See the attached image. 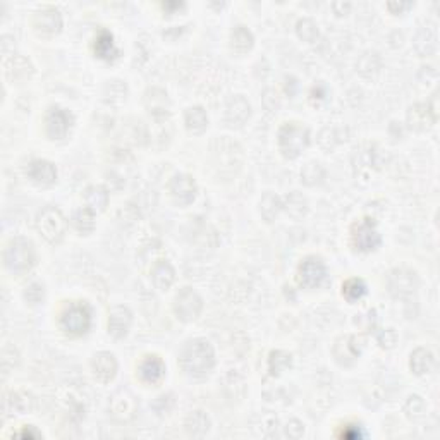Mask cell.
Masks as SVG:
<instances>
[{
    "label": "cell",
    "mask_w": 440,
    "mask_h": 440,
    "mask_svg": "<svg viewBox=\"0 0 440 440\" xmlns=\"http://www.w3.org/2000/svg\"><path fill=\"white\" fill-rule=\"evenodd\" d=\"M215 365V351L205 339H193L182 347L179 354V367L188 377L203 378Z\"/></svg>",
    "instance_id": "obj_1"
},
{
    "label": "cell",
    "mask_w": 440,
    "mask_h": 440,
    "mask_svg": "<svg viewBox=\"0 0 440 440\" xmlns=\"http://www.w3.org/2000/svg\"><path fill=\"white\" fill-rule=\"evenodd\" d=\"M36 263L35 246L26 238H12L4 249V265L14 276L29 272Z\"/></svg>",
    "instance_id": "obj_2"
},
{
    "label": "cell",
    "mask_w": 440,
    "mask_h": 440,
    "mask_svg": "<svg viewBox=\"0 0 440 440\" xmlns=\"http://www.w3.org/2000/svg\"><path fill=\"white\" fill-rule=\"evenodd\" d=\"M35 225L42 238L50 245H59L67 231V220L64 213L56 206H45L38 212Z\"/></svg>",
    "instance_id": "obj_3"
},
{
    "label": "cell",
    "mask_w": 440,
    "mask_h": 440,
    "mask_svg": "<svg viewBox=\"0 0 440 440\" xmlns=\"http://www.w3.org/2000/svg\"><path fill=\"white\" fill-rule=\"evenodd\" d=\"M310 145V130L297 123H286L279 131V148L286 158H296Z\"/></svg>",
    "instance_id": "obj_4"
},
{
    "label": "cell",
    "mask_w": 440,
    "mask_h": 440,
    "mask_svg": "<svg viewBox=\"0 0 440 440\" xmlns=\"http://www.w3.org/2000/svg\"><path fill=\"white\" fill-rule=\"evenodd\" d=\"M212 157L220 174L228 171L229 174H236L234 165L236 169H241L243 164V148L228 136H222L212 143Z\"/></svg>",
    "instance_id": "obj_5"
},
{
    "label": "cell",
    "mask_w": 440,
    "mask_h": 440,
    "mask_svg": "<svg viewBox=\"0 0 440 440\" xmlns=\"http://www.w3.org/2000/svg\"><path fill=\"white\" fill-rule=\"evenodd\" d=\"M60 327L69 336H83L91 327V310L86 303H71L60 315Z\"/></svg>",
    "instance_id": "obj_6"
},
{
    "label": "cell",
    "mask_w": 440,
    "mask_h": 440,
    "mask_svg": "<svg viewBox=\"0 0 440 440\" xmlns=\"http://www.w3.org/2000/svg\"><path fill=\"white\" fill-rule=\"evenodd\" d=\"M138 399L130 389H119L108 401V415L117 423H130L138 415Z\"/></svg>",
    "instance_id": "obj_7"
},
{
    "label": "cell",
    "mask_w": 440,
    "mask_h": 440,
    "mask_svg": "<svg viewBox=\"0 0 440 440\" xmlns=\"http://www.w3.org/2000/svg\"><path fill=\"white\" fill-rule=\"evenodd\" d=\"M380 241L382 238L378 234L374 219H368V217L367 219H361L351 229V243H353L354 249H358V252H374V249L378 248Z\"/></svg>",
    "instance_id": "obj_8"
},
{
    "label": "cell",
    "mask_w": 440,
    "mask_h": 440,
    "mask_svg": "<svg viewBox=\"0 0 440 440\" xmlns=\"http://www.w3.org/2000/svg\"><path fill=\"white\" fill-rule=\"evenodd\" d=\"M174 313L179 320L193 321L199 317L203 310V300L191 287H182L174 297Z\"/></svg>",
    "instance_id": "obj_9"
},
{
    "label": "cell",
    "mask_w": 440,
    "mask_h": 440,
    "mask_svg": "<svg viewBox=\"0 0 440 440\" xmlns=\"http://www.w3.org/2000/svg\"><path fill=\"white\" fill-rule=\"evenodd\" d=\"M387 287L389 293L395 297V300H408L416 293L418 287V279L416 273L408 269H395L389 273L387 277Z\"/></svg>",
    "instance_id": "obj_10"
},
{
    "label": "cell",
    "mask_w": 440,
    "mask_h": 440,
    "mask_svg": "<svg viewBox=\"0 0 440 440\" xmlns=\"http://www.w3.org/2000/svg\"><path fill=\"white\" fill-rule=\"evenodd\" d=\"M32 25L38 36L52 38V36L59 35L60 29H62V16H60L59 9L45 8L42 11L35 12Z\"/></svg>",
    "instance_id": "obj_11"
},
{
    "label": "cell",
    "mask_w": 440,
    "mask_h": 440,
    "mask_svg": "<svg viewBox=\"0 0 440 440\" xmlns=\"http://www.w3.org/2000/svg\"><path fill=\"white\" fill-rule=\"evenodd\" d=\"M365 347V337L363 336H344L339 337L334 344V358L343 367H350L354 361L360 358L361 351Z\"/></svg>",
    "instance_id": "obj_12"
},
{
    "label": "cell",
    "mask_w": 440,
    "mask_h": 440,
    "mask_svg": "<svg viewBox=\"0 0 440 440\" xmlns=\"http://www.w3.org/2000/svg\"><path fill=\"white\" fill-rule=\"evenodd\" d=\"M327 277V267L317 256H308L304 262H301L300 269H297V280L306 289H315L320 286Z\"/></svg>",
    "instance_id": "obj_13"
},
{
    "label": "cell",
    "mask_w": 440,
    "mask_h": 440,
    "mask_svg": "<svg viewBox=\"0 0 440 440\" xmlns=\"http://www.w3.org/2000/svg\"><path fill=\"white\" fill-rule=\"evenodd\" d=\"M169 193H171V196L178 205L188 206L196 199L198 186H196L195 179L191 175L178 174L169 182Z\"/></svg>",
    "instance_id": "obj_14"
},
{
    "label": "cell",
    "mask_w": 440,
    "mask_h": 440,
    "mask_svg": "<svg viewBox=\"0 0 440 440\" xmlns=\"http://www.w3.org/2000/svg\"><path fill=\"white\" fill-rule=\"evenodd\" d=\"M73 116L60 107H52L45 117V131L52 140H62L73 126Z\"/></svg>",
    "instance_id": "obj_15"
},
{
    "label": "cell",
    "mask_w": 440,
    "mask_h": 440,
    "mask_svg": "<svg viewBox=\"0 0 440 440\" xmlns=\"http://www.w3.org/2000/svg\"><path fill=\"white\" fill-rule=\"evenodd\" d=\"M131 323H133V313H131L130 308L123 306V304L110 308L107 323L110 336L116 337V339H123V337H126Z\"/></svg>",
    "instance_id": "obj_16"
},
{
    "label": "cell",
    "mask_w": 440,
    "mask_h": 440,
    "mask_svg": "<svg viewBox=\"0 0 440 440\" xmlns=\"http://www.w3.org/2000/svg\"><path fill=\"white\" fill-rule=\"evenodd\" d=\"M249 116H252V105L243 95L229 98L225 103V121L231 126H243L249 119Z\"/></svg>",
    "instance_id": "obj_17"
},
{
    "label": "cell",
    "mask_w": 440,
    "mask_h": 440,
    "mask_svg": "<svg viewBox=\"0 0 440 440\" xmlns=\"http://www.w3.org/2000/svg\"><path fill=\"white\" fill-rule=\"evenodd\" d=\"M91 370L93 375L103 384H108L110 380H114L117 374V360L112 353L101 351V353L95 354L93 361H91Z\"/></svg>",
    "instance_id": "obj_18"
},
{
    "label": "cell",
    "mask_w": 440,
    "mask_h": 440,
    "mask_svg": "<svg viewBox=\"0 0 440 440\" xmlns=\"http://www.w3.org/2000/svg\"><path fill=\"white\" fill-rule=\"evenodd\" d=\"M145 107L155 119H167L171 114V101H169L167 93L160 88H150L145 93Z\"/></svg>",
    "instance_id": "obj_19"
},
{
    "label": "cell",
    "mask_w": 440,
    "mask_h": 440,
    "mask_svg": "<svg viewBox=\"0 0 440 440\" xmlns=\"http://www.w3.org/2000/svg\"><path fill=\"white\" fill-rule=\"evenodd\" d=\"M437 123L435 114L432 112V108L428 103H415L409 107L408 110V124L413 131H426Z\"/></svg>",
    "instance_id": "obj_20"
},
{
    "label": "cell",
    "mask_w": 440,
    "mask_h": 440,
    "mask_svg": "<svg viewBox=\"0 0 440 440\" xmlns=\"http://www.w3.org/2000/svg\"><path fill=\"white\" fill-rule=\"evenodd\" d=\"M138 375H140V378L145 384L157 385L165 375L164 361H162L157 354L145 356L143 360H141L140 367H138Z\"/></svg>",
    "instance_id": "obj_21"
},
{
    "label": "cell",
    "mask_w": 440,
    "mask_h": 440,
    "mask_svg": "<svg viewBox=\"0 0 440 440\" xmlns=\"http://www.w3.org/2000/svg\"><path fill=\"white\" fill-rule=\"evenodd\" d=\"M415 49L419 56L428 57L433 56L439 49V32H437V26L428 23L426 26H423L415 36Z\"/></svg>",
    "instance_id": "obj_22"
},
{
    "label": "cell",
    "mask_w": 440,
    "mask_h": 440,
    "mask_svg": "<svg viewBox=\"0 0 440 440\" xmlns=\"http://www.w3.org/2000/svg\"><path fill=\"white\" fill-rule=\"evenodd\" d=\"M26 174H28V178L32 179L33 182H36V184L49 186V184H53V182H56L57 169L52 162L38 158V160H33L32 164L28 165V169H26Z\"/></svg>",
    "instance_id": "obj_23"
},
{
    "label": "cell",
    "mask_w": 440,
    "mask_h": 440,
    "mask_svg": "<svg viewBox=\"0 0 440 440\" xmlns=\"http://www.w3.org/2000/svg\"><path fill=\"white\" fill-rule=\"evenodd\" d=\"M35 398L26 391H16L5 395L4 409L5 411H12L16 415H28L35 409Z\"/></svg>",
    "instance_id": "obj_24"
},
{
    "label": "cell",
    "mask_w": 440,
    "mask_h": 440,
    "mask_svg": "<svg viewBox=\"0 0 440 440\" xmlns=\"http://www.w3.org/2000/svg\"><path fill=\"white\" fill-rule=\"evenodd\" d=\"M4 71L8 80L11 81H25L33 74V66L26 57L12 56L5 59Z\"/></svg>",
    "instance_id": "obj_25"
},
{
    "label": "cell",
    "mask_w": 440,
    "mask_h": 440,
    "mask_svg": "<svg viewBox=\"0 0 440 440\" xmlns=\"http://www.w3.org/2000/svg\"><path fill=\"white\" fill-rule=\"evenodd\" d=\"M151 280L158 291H167L175 280V270L169 260H158L151 267Z\"/></svg>",
    "instance_id": "obj_26"
},
{
    "label": "cell",
    "mask_w": 440,
    "mask_h": 440,
    "mask_svg": "<svg viewBox=\"0 0 440 440\" xmlns=\"http://www.w3.org/2000/svg\"><path fill=\"white\" fill-rule=\"evenodd\" d=\"M435 367V356L426 347H418L411 353V360H409V368L415 375H426L433 370Z\"/></svg>",
    "instance_id": "obj_27"
},
{
    "label": "cell",
    "mask_w": 440,
    "mask_h": 440,
    "mask_svg": "<svg viewBox=\"0 0 440 440\" xmlns=\"http://www.w3.org/2000/svg\"><path fill=\"white\" fill-rule=\"evenodd\" d=\"M184 123L186 130L191 134H201L205 133L206 127H208V116H206V110L203 107H189L184 114Z\"/></svg>",
    "instance_id": "obj_28"
},
{
    "label": "cell",
    "mask_w": 440,
    "mask_h": 440,
    "mask_svg": "<svg viewBox=\"0 0 440 440\" xmlns=\"http://www.w3.org/2000/svg\"><path fill=\"white\" fill-rule=\"evenodd\" d=\"M95 56L100 57L103 60H112L119 56V50L116 49V43H114L112 33H108L107 29H101L100 33L95 38Z\"/></svg>",
    "instance_id": "obj_29"
},
{
    "label": "cell",
    "mask_w": 440,
    "mask_h": 440,
    "mask_svg": "<svg viewBox=\"0 0 440 440\" xmlns=\"http://www.w3.org/2000/svg\"><path fill=\"white\" fill-rule=\"evenodd\" d=\"M184 430L191 437H205L210 430L208 415L205 411H201V409L189 413L184 421Z\"/></svg>",
    "instance_id": "obj_30"
},
{
    "label": "cell",
    "mask_w": 440,
    "mask_h": 440,
    "mask_svg": "<svg viewBox=\"0 0 440 440\" xmlns=\"http://www.w3.org/2000/svg\"><path fill=\"white\" fill-rule=\"evenodd\" d=\"M284 208V203L280 196H277L276 193H265L260 199V213H262L265 222H273L277 219V215L280 213V210Z\"/></svg>",
    "instance_id": "obj_31"
},
{
    "label": "cell",
    "mask_w": 440,
    "mask_h": 440,
    "mask_svg": "<svg viewBox=\"0 0 440 440\" xmlns=\"http://www.w3.org/2000/svg\"><path fill=\"white\" fill-rule=\"evenodd\" d=\"M382 69V57L377 52H365L363 56L358 59L356 71L363 77H374L375 74H378V71Z\"/></svg>",
    "instance_id": "obj_32"
},
{
    "label": "cell",
    "mask_w": 440,
    "mask_h": 440,
    "mask_svg": "<svg viewBox=\"0 0 440 440\" xmlns=\"http://www.w3.org/2000/svg\"><path fill=\"white\" fill-rule=\"evenodd\" d=\"M253 43H255V38H253V33L249 32L246 26H236L231 32V47L234 52L238 53H246L253 49Z\"/></svg>",
    "instance_id": "obj_33"
},
{
    "label": "cell",
    "mask_w": 440,
    "mask_h": 440,
    "mask_svg": "<svg viewBox=\"0 0 440 440\" xmlns=\"http://www.w3.org/2000/svg\"><path fill=\"white\" fill-rule=\"evenodd\" d=\"M84 199H86L88 208L93 210L95 213H100L108 205V191L103 186H90L84 193Z\"/></svg>",
    "instance_id": "obj_34"
},
{
    "label": "cell",
    "mask_w": 440,
    "mask_h": 440,
    "mask_svg": "<svg viewBox=\"0 0 440 440\" xmlns=\"http://www.w3.org/2000/svg\"><path fill=\"white\" fill-rule=\"evenodd\" d=\"M282 203H284V208H286V212L289 213L291 217H294V219H301V217L308 212L306 198H304V196L297 191L289 193V195L282 199Z\"/></svg>",
    "instance_id": "obj_35"
},
{
    "label": "cell",
    "mask_w": 440,
    "mask_h": 440,
    "mask_svg": "<svg viewBox=\"0 0 440 440\" xmlns=\"http://www.w3.org/2000/svg\"><path fill=\"white\" fill-rule=\"evenodd\" d=\"M73 225L77 232L81 234H90L95 229V212L88 206L80 208L73 215Z\"/></svg>",
    "instance_id": "obj_36"
},
{
    "label": "cell",
    "mask_w": 440,
    "mask_h": 440,
    "mask_svg": "<svg viewBox=\"0 0 440 440\" xmlns=\"http://www.w3.org/2000/svg\"><path fill=\"white\" fill-rule=\"evenodd\" d=\"M325 179V169L318 162H308L303 169H301V181L306 186H317L323 182Z\"/></svg>",
    "instance_id": "obj_37"
},
{
    "label": "cell",
    "mask_w": 440,
    "mask_h": 440,
    "mask_svg": "<svg viewBox=\"0 0 440 440\" xmlns=\"http://www.w3.org/2000/svg\"><path fill=\"white\" fill-rule=\"evenodd\" d=\"M291 365H293V356H291L289 353H286V351H272V353H270L269 371L273 377L286 371Z\"/></svg>",
    "instance_id": "obj_38"
},
{
    "label": "cell",
    "mask_w": 440,
    "mask_h": 440,
    "mask_svg": "<svg viewBox=\"0 0 440 440\" xmlns=\"http://www.w3.org/2000/svg\"><path fill=\"white\" fill-rule=\"evenodd\" d=\"M367 294V284H365V280L361 279H347L346 282L343 284V296L346 297L347 301H358L361 300V297Z\"/></svg>",
    "instance_id": "obj_39"
},
{
    "label": "cell",
    "mask_w": 440,
    "mask_h": 440,
    "mask_svg": "<svg viewBox=\"0 0 440 440\" xmlns=\"http://www.w3.org/2000/svg\"><path fill=\"white\" fill-rule=\"evenodd\" d=\"M296 33L301 40H304V42H308V43L317 42V38H318L317 23L310 18L300 19L296 25Z\"/></svg>",
    "instance_id": "obj_40"
},
{
    "label": "cell",
    "mask_w": 440,
    "mask_h": 440,
    "mask_svg": "<svg viewBox=\"0 0 440 440\" xmlns=\"http://www.w3.org/2000/svg\"><path fill=\"white\" fill-rule=\"evenodd\" d=\"M404 413L409 419L418 421V419H421L426 413L425 401H423L419 395H411V398H408V401H406Z\"/></svg>",
    "instance_id": "obj_41"
},
{
    "label": "cell",
    "mask_w": 440,
    "mask_h": 440,
    "mask_svg": "<svg viewBox=\"0 0 440 440\" xmlns=\"http://www.w3.org/2000/svg\"><path fill=\"white\" fill-rule=\"evenodd\" d=\"M18 363H19L18 350L11 346L4 347V351H2V368H4V374L8 375Z\"/></svg>",
    "instance_id": "obj_42"
},
{
    "label": "cell",
    "mask_w": 440,
    "mask_h": 440,
    "mask_svg": "<svg viewBox=\"0 0 440 440\" xmlns=\"http://www.w3.org/2000/svg\"><path fill=\"white\" fill-rule=\"evenodd\" d=\"M377 341L384 350H392L398 344V334L394 328H385L377 334Z\"/></svg>",
    "instance_id": "obj_43"
},
{
    "label": "cell",
    "mask_w": 440,
    "mask_h": 440,
    "mask_svg": "<svg viewBox=\"0 0 440 440\" xmlns=\"http://www.w3.org/2000/svg\"><path fill=\"white\" fill-rule=\"evenodd\" d=\"M43 296H45V289H43L42 284L33 282V284H29L28 287H26L25 297H26V301H28V303L38 304L40 301L43 300Z\"/></svg>",
    "instance_id": "obj_44"
},
{
    "label": "cell",
    "mask_w": 440,
    "mask_h": 440,
    "mask_svg": "<svg viewBox=\"0 0 440 440\" xmlns=\"http://www.w3.org/2000/svg\"><path fill=\"white\" fill-rule=\"evenodd\" d=\"M262 101H263V107H265L267 110H270V112H273V110H277V108L280 107L279 95L276 93V90H265V91H263Z\"/></svg>",
    "instance_id": "obj_45"
},
{
    "label": "cell",
    "mask_w": 440,
    "mask_h": 440,
    "mask_svg": "<svg viewBox=\"0 0 440 440\" xmlns=\"http://www.w3.org/2000/svg\"><path fill=\"white\" fill-rule=\"evenodd\" d=\"M304 433V425L300 421V419H291L286 425V435L289 439H301Z\"/></svg>",
    "instance_id": "obj_46"
},
{
    "label": "cell",
    "mask_w": 440,
    "mask_h": 440,
    "mask_svg": "<svg viewBox=\"0 0 440 440\" xmlns=\"http://www.w3.org/2000/svg\"><path fill=\"white\" fill-rule=\"evenodd\" d=\"M346 426H347V428L343 430L344 439L354 440V439H360V437L363 435V433H360V428H358L360 425H346Z\"/></svg>",
    "instance_id": "obj_47"
},
{
    "label": "cell",
    "mask_w": 440,
    "mask_h": 440,
    "mask_svg": "<svg viewBox=\"0 0 440 440\" xmlns=\"http://www.w3.org/2000/svg\"><path fill=\"white\" fill-rule=\"evenodd\" d=\"M387 8H389V11H392L394 14H399V12H402L404 9L413 8V4L411 2H389Z\"/></svg>",
    "instance_id": "obj_48"
},
{
    "label": "cell",
    "mask_w": 440,
    "mask_h": 440,
    "mask_svg": "<svg viewBox=\"0 0 440 440\" xmlns=\"http://www.w3.org/2000/svg\"><path fill=\"white\" fill-rule=\"evenodd\" d=\"M19 435L21 437H35V439H40V437H42V433H38L36 430H33V426H29V428L28 426H25V430H23Z\"/></svg>",
    "instance_id": "obj_49"
},
{
    "label": "cell",
    "mask_w": 440,
    "mask_h": 440,
    "mask_svg": "<svg viewBox=\"0 0 440 440\" xmlns=\"http://www.w3.org/2000/svg\"><path fill=\"white\" fill-rule=\"evenodd\" d=\"M162 5H164L165 11H174V9L184 8V4H182V2H164Z\"/></svg>",
    "instance_id": "obj_50"
},
{
    "label": "cell",
    "mask_w": 440,
    "mask_h": 440,
    "mask_svg": "<svg viewBox=\"0 0 440 440\" xmlns=\"http://www.w3.org/2000/svg\"><path fill=\"white\" fill-rule=\"evenodd\" d=\"M332 8H334V9H336V11H339V9H343V12H339V16H343V14H344V12H346V11H347V9H350V8H351V5H350V4H334V5H332Z\"/></svg>",
    "instance_id": "obj_51"
}]
</instances>
